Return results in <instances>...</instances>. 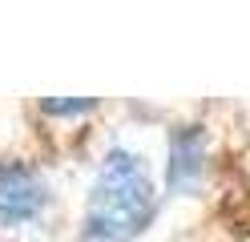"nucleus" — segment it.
Returning <instances> with one entry per match:
<instances>
[{
  "mask_svg": "<svg viewBox=\"0 0 250 242\" xmlns=\"http://www.w3.org/2000/svg\"><path fill=\"white\" fill-rule=\"evenodd\" d=\"M153 210H158V190L146 157L129 145H113L89 186L81 234L89 242H133L153 222Z\"/></svg>",
  "mask_w": 250,
  "mask_h": 242,
  "instance_id": "1",
  "label": "nucleus"
},
{
  "mask_svg": "<svg viewBox=\"0 0 250 242\" xmlns=\"http://www.w3.org/2000/svg\"><path fill=\"white\" fill-rule=\"evenodd\" d=\"M49 206V186L28 161H0V226H24Z\"/></svg>",
  "mask_w": 250,
  "mask_h": 242,
  "instance_id": "2",
  "label": "nucleus"
},
{
  "mask_svg": "<svg viewBox=\"0 0 250 242\" xmlns=\"http://www.w3.org/2000/svg\"><path fill=\"white\" fill-rule=\"evenodd\" d=\"M206 129L202 125H178L169 133V154H166V186L169 194H190L206 177Z\"/></svg>",
  "mask_w": 250,
  "mask_h": 242,
  "instance_id": "3",
  "label": "nucleus"
},
{
  "mask_svg": "<svg viewBox=\"0 0 250 242\" xmlns=\"http://www.w3.org/2000/svg\"><path fill=\"white\" fill-rule=\"evenodd\" d=\"M93 109H97L93 97H85V101H81V97H69V101H65V97H44V101H41L44 117H81V113H93Z\"/></svg>",
  "mask_w": 250,
  "mask_h": 242,
  "instance_id": "4",
  "label": "nucleus"
}]
</instances>
